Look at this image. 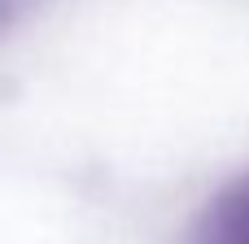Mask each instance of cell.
I'll return each instance as SVG.
<instances>
[{
	"mask_svg": "<svg viewBox=\"0 0 249 244\" xmlns=\"http://www.w3.org/2000/svg\"><path fill=\"white\" fill-rule=\"evenodd\" d=\"M197 244H249V179L232 183L206 210Z\"/></svg>",
	"mask_w": 249,
	"mask_h": 244,
	"instance_id": "cell-1",
	"label": "cell"
}]
</instances>
